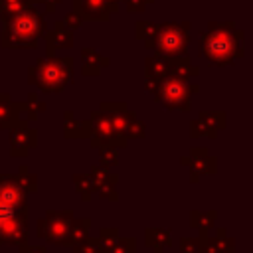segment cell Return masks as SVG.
<instances>
[{"instance_id": "obj_1", "label": "cell", "mask_w": 253, "mask_h": 253, "mask_svg": "<svg viewBox=\"0 0 253 253\" xmlns=\"http://www.w3.org/2000/svg\"><path fill=\"white\" fill-rule=\"evenodd\" d=\"M28 194L14 174H0V245L28 243Z\"/></svg>"}, {"instance_id": "obj_2", "label": "cell", "mask_w": 253, "mask_h": 253, "mask_svg": "<svg viewBox=\"0 0 253 253\" xmlns=\"http://www.w3.org/2000/svg\"><path fill=\"white\" fill-rule=\"evenodd\" d=\"M200 53L215 65L233 63L243 55V30H237L233 22H210L202 32Z\"/></svg>"}, {"instance_id": "obj_3", "label": "cell", "mask_w": 253, "mask_h": 253, "mask_svg": "<svg viewBox=\"0 0 253 253\" xmlns=\"http://www.w3.org/2000/svg\"><path fill=\"white\" fill-rule=\"evenodd\" d=\"M45 34L43 14L32 4L8 18H4L0 43L6 49H30L38 45V40Z\"/></svg>"}, {"instance_id": "obj_4", "label": "cell", "mask_w": 253, "mask_h": 253, "mask_svg": "<svg viewBox=\"0 0 253 253\" xmlns=\"http://www.w3.org/2000/svg\"><path fill=\"white\" fill-rule=\"evenodd\" d=\"M73 77V59L71 57H43L30 67L28 81L40 87L43 93L63 91Z\"/></svg>"}, {"instance_id": "obj_5", "label": "cell", "mask_w": 253, "mask_h": 253, "mask_svg": "<svg viewBox=\"0 0 253 253\" xmlns=\"http://www.w3.org/2000/svg\"><path fill=\"white\" fill-rule=\"evenodd\" d=\"M190 28H192L190 22H180V24L166 22L158 26L152 49H156V53L168 59L186 57L188 43H190Z\"/></svg>"}, {"instance_id": "obj_6", "label": "cell", "mask_w": 253, "mask_h": 253, "mask_svg": "<svg viewBox=\"0 0 253 253\" xmlns=\"http://www.w3.org/2000/svg\"><path fill=\"white\" fill-rule=\"evenodd\" d=\"M198 93V85H190L186 79L176 77V75H166L156 91H154V99L164 105L166 109H180V111H188L192 107V95Z\"/></svg>"}, {"instance_id": "obj_7", "label": "cell", "mask_w": 253, "mask_h": 253, "mask_svg": "<svg viewBox=\"0 0 253 253\" xmlns=\"http://www.w3.org/2000/svg\"><path fill=\"white\" fill-rule=\"evenodd\" d=\"M73 221L71 210H51L45 213V217L38 219V235L45 239L51 245H69V229Z\"/></svg>"}, {"instance_id": "obj_8", "label": "cell", "mask_w": 253, "mask_h": 253, "mask_svg": "<svg viewBox=\"0 0 253 253\" xmlns=\"http://www.w3.org/2000/svg\"><path fill=\"white\" fill-rule=\"evenodd\" d=\"M89 138H91V144L95 148H101V146L123 148V146H126V142L123 138H119V134L115 132L109 115L101 109L95 111L89 119Z\"/></svg>"}, {"instance_id": "obj_9", "label": "cell", "mask_w": 253, "mask_h": 253, "mask_svg": "<svg viewBox=\"0 0 253 253\" xmlns=\"http://www.w3.org/2000/svg\"><path fill=\"white\" fill-rule=\"evenodd\" d=\"M10 130V148L12 156H28L32 148L38 146V132L30 126L28 121H18Z\"/></svg>"}, {"instance_id": "obj_10", "label": "cell", "mask_w": 253, "mask_h": 253, "mask_svg": "<svg viewBox=\"0 0 253 253\" xmlns=\"http://www.w3.org/2000/svg\"><path fill=\"white\" fill-rule=\"evenodd\" d=\"M73 12H77L83 22L107 20L111 14L117 12V2H111V0H73Z\"/></svg>"}, {"instance_id": "obj_11", "label": "cell", "mask_w": 253, "mask_h": 253, "mask_svg": "<svg viewBox=\"0 0 253 253\" xmlns=\"http://www.w3.org/2000/svg\"><path fill=\"white\" fill-rule=\"evenodd\" d=\"M73 45V30H69L61 20L53 24L51 30H45V51L53 55L59 49H69Z\"/></svg>"}, {"instance_id": "obj_12", "label": "cell", "mask_w": 253, "mask_h": 253, "mask_svg": "<svg viewBox=\"0 0 253 253\" xmlns=\"http://www.w3.org/2000/svg\"><path fill=\"white\" fill-rule=\"evenodd\" d=\"M184 164H190V170H192V180L196 182L202 174H213L215 172V158L208 154V148H192L190 156H184L182 158Z\"/></svg>"}, {"instance_id": "obj_13", "label": "cell", "mask_w": 253, "mask_h": 253, "mask_svg": "<svg viewBox=\"0 0 253 253\" xmlns=\"http://www.w3.org/2000/svg\"><path fill=\"white\" fill-rule=\"evenodd\" d=\"M18 123V103L8 93H0V128H12Z\"/></svg>"}, {"instance_id": "obj_14", "label": "cell", "mask_w": 253, "mask_h": 253, "mask_svg": "<svg viewBox=\"0 0 253 253\" xmlns=\"http://www.w3.org/2000/svg\"><path fill=\"white\" fill-rule=\"evenodd\" d=\"M63 117V134L67 138H89V121L79 123L77 119H73L71 111H65Z\"/></svg>"}, {"instance_id": "obj_15", "label": "cell", "mask_w": 253, "mask_h": 253, "mask_svg": "<svg viewBox=\"0 0 253 253\" xmlns=\"http://www.w3.org/2000/svg\"><path fill=\"white\" fill-rule=\"evenodd\" d=\"M81 53H83V75H99L101 73V67L109 65V59L101 57L95 49L83 47Z\"/></svg>"}, {"instance_id": "obj_16", "label": "cell", "mask_w": 253, "mask_h": 253, "mask_svg": "<svg viewBox=\"0 0 253 253\" xmlns=\"http://www.w3.org/2000/svg\"><path fill=\"white\" fill-rule=\"evenodd\" d=\"M198 119L208 128L210 138H215V132L225 126V113H219V111H202Z\"/></svg>"}, {"instance_id": "obj_17", "label": "cell", "mask_w": 253, "mask_h": 253, "mask_svg": "<svg viewBox=\"0 0 253 253\" xmlns=\"http://www.w3.org/2000/svg\"><path fill=\"white\" fill-rule=\"evenodd\" d=\"M144 241L146 245H150L156 251H162L164 247L170 245V231L168 229H156V227H148L144 233Z\"/></svg>"}, {"instance_id": "obj_18", "label": "cell", "mask_w": 253, "mask_h": 253, "mask_svg": "<svg viewBox=\"0 0 253 253\" xmlns=\"http://www.w3.org/2000/svg\"><path fill=\"white\" fill-rule=\"evenodd\" d=\"M89 176H91V180H93L95 190L101 188V186H115V182H117V176L111 174V170H109L107 166H103V164L93 166L91 172H89Z\"/></svg>"}, {"instance_id": "obj_19", "label": "cell", "mask_w": 253, "mask_h": 253, "mask_svg": "<svg viewBox=\"0 0 253 253\" xmlns=\"http://www.w3.org/2000/svg\"><path fill=\"white\" fill-rule=\"evenodd\" d=\"M89 227H91V219H87V217L73 219L71 229H69V245H77L83 239H87L89 237Z\"/></svg>"}, {"instance_id": "obj_20", "label": "cell", "mask_w": 253, "mask_h": 253, "mask_svg": "<svg viewBox=\"0 0 253 253\" xmlns=\"http://www.w3.org/2000/svg\"><path fill=\"white\" fill-rule=\"evenodd\" d=\"M73 182H75V190L79 192L81 200L89 202L91 196L95 194V186H93L91 176H89V174H75V176H73Z\"/></svg>"}, {"instance_id": "obj_21", "label": "cell", "mask_w": 253, "mask_h": 253, "mask_svg": "<svg viewBox=\"0 0 253 253\" xmlns=\"http://www.w3.org/2000/svg\"><path fill=\"white\" fill-rule=\"evenodd\" d=\"M14 178H16V182L24 188L26 194L38 190V178H36V174H32V172L28 170V166H20V170L14 174Z\"/></svg>"}, {"instance_id": "obj_22", "label": "cell", "mask_w": 253, "mask_h": 253, "mask_svg": "<svg viewBox=\"0 0 253 253\" xmlns=\"http://www.w3.org/2000/svg\"><path fill=\"white\" fill-rule=\"evenodd\" d=\"M213 221H215V211L213 210L211 211H206V213L192 211V217H190V223L196 229H200V233H208V229L213 225Z\"/></svg>"}, {"instance_id": "obj_23", "label": "cell", "mask_w": 253, "mask_h": 253, "mask_svg": "<svg viewBox=\"0 0 253 253\" xmlns=\"http://www.w3.org/2000/svg\"><path fill=\"white\" fill-rule=\"evenodd\" d=\"M156 30H158V26H156L154 22H136V36H138V38L144 42V45L150 47V49H152V45H154Z\"/></svg>"}, {"instance_id": "obj_24", "label": "cell", "mask_w": 253, "mask_h": 253, "mask_svg": "<svg viewBox=\"0 0 253 253\" xmlns=\"http://www.w3.org/2000/svg\"><path fill=\"white\" fill-rule=\"evenodd\" d=\"M28 6H32V0H0V18L4 20Z\"/></svg>"}, {"instance_id": "obj_25", "label": "cell", "mask_w": 253, "mask_h": 253, "mask_svg": "<svg viewBox=\"0 0 253 253\" xmlns=\"http://www.w3.org/2000/svg\"><path fill=\"white\" fill-rule=\"evenodd\" d=\"M200 243H198V253H225L223 247H221V241L219 237L211 239L208 237V233H200Z\"/></svg>"}, {"instance_id": "obj_26", "label": "cell", "mask_w": 253, "mask_h": 253, "mask_svg": "<svg viewBox=\"0 0 253 253\" xmlns=\"http://www.w3.org/2000/svg\"><path fill=\"white\" fill-rule=\"evenodd\" d=\"M73 247H75V253H107L97 237H87Z\"/></svg>"}, {"instance_id": "obj_27", "label": "cell", "mask_w": 253, "mask_h": 253, "mask_svg": "<svg viewBox=\"0 0 253 253\" xmlns=\"http://www.w3.org/2000/svg\"><path fill=\"white\" fill-rule=\"evenodd\" d=\"M97 239L101 241V245H103V249L109 253L111 251V247L117 243V239H119V231L117 229H113V227H103L101 229V233L97 235Z\"/></svg>"}, {"instance_id": "obj_28", "label": "cell", "mask_w": 253, "mask_h": 253, "mask_svg": "<svg viewBox=\"0 0 253 253\" xmlns=\"http://www.w3.org/2000/svg\"><path fill=\"white\" fill-rule=\"evenodd\" d=\"M136 239L134 237H119L117 243L111 247L109 253H136Z\"/></svg>"}, {"instance_id": "obj_29", "label": "cell", "mask_w": 253, "mask_h": 253, "mask_svg": "<svg viewBox=\"0 0 253 253\" xmlns=\"http://www.w3.org/2000/svg\"><path fill=\"white\" fill-rule=\"evenodd\" d=\"M99 150H101V164H103V166L109 168V166H115V164H117L119 152H117L115 146H101Z\"/></svg>"}, {"instance_id": "obj_30", "label": "cell", "mask_w": 253, "mask_h": 253, "mask_svg": "<svg viewBox=\"0 0 253 253\" xmlns=\"http://www.w3.org/2000/svg\"><path fill=\"white\" fill-rule=\"evenodd\" d=\"M198 237H182L180 239V253H198Z\"/></svg>"}, {"instance_id": "obj_31", "label": "cell", "mask_w": 253, "mask_h": 253, "mask_svg": "<svg viewBox=\"0 0 253 253\" xmlns=\"http://www.w3.org/2000/svg\"><path fill=\"white\" fill-rule=\"evenodd\" d=\"M61 22H63V24H65V26H67L69 30H75V28H79V26L83 24V20H81V16H79L77 12H73V10H71L69 14H65Z\"/></svg>"}, {"instance_id": "obj_32", "label": "cell", "mask_w": 253, "mask_h": 253, "mask_svg": "<svg viewBox=\"0 0 253 253\" xmlns=\"http://www.w3.org/2000/svg\"><path fill=\"white\" fill-rule=\"evenodd\" d=\"M59 2H61V0H32L34 6H42L43 12H49V14L55 10V6H57Z\"/></svg>"}, {"instance_id": "obj_33", "label": "cell", "mask_w": 253, "mask_h": 253, "mask_svg": "<svg viewBox=\"0 0 253 253\" xmlns=\"http://www.w3.org/2000/svg\"><path fill=\"white\" fill-rule=\"evenodd\" d=\"M123 2L128 12H144V6H146L144 0H123Z\"/></svg>"}, {"instance_id": "obj_34", "label": "cell", "mask_w": 253, "mask_h": 253, "mask_svg": "<svg viewBox=\"0 0 253 253\" xmlns=\"http://www.w3.org/2000/svg\"><path fill=\"white\" fill-rule=\"evenodd\" d=\"M20 253H45V247H42V245H28V243H24V245H20Z\"/></svg>"}, {"instance_id": "obj_35", "label": "cell", "mask_w": 253, "mask_h": 253, "mask_svg": "<svg viewBox=\"0 0 253 253\" xmlns=\"http://www.w3.org/2000/svg\"><path fill=\"white\" fill-rule=\"evenodd\" d=\"M144 2H146V4H150V2H154V0H144Z\"/></svg>"}, {"instance_id": "obj_36", "label": "cell", "mask_w": 253, "mask_h": 253, "mask_svg": "<svg viewBox=\"0 0 253 253\" xmlns=\"http://www.w3.org/2000/svg\"><path fill=\"white\" fill-rule=\"evenodd\" d=\"M111 2H117V4H119V2H121V0H111Z\"/></svg>"}, {"instance_id": "obj_37", "label": "cell", "mask_w": 253, "mask_h": 253, "mask_svg": "<svg viewBox=\"0 0 253 253\" xmlns=\"http://www.w3.org/2000/svg\"><path fill=\"white\" fill-rule=\"evenodd\" d=\"M154 253H162V251H154Z\"/></svg>"}, {"instance_id": "obj_38", "label": "cell", "mask_w": 253, "mask_h": 253, "mask_svg": "<svg viewBox=\"0 0 253 253\" xmlns=\"http://www.w3.org/2000/svg\"><path fill=\"white\" fill-rule=\"evenodd\" d=\"M73 253H75V251H73Z\"/></svg>"}]
</instances>
